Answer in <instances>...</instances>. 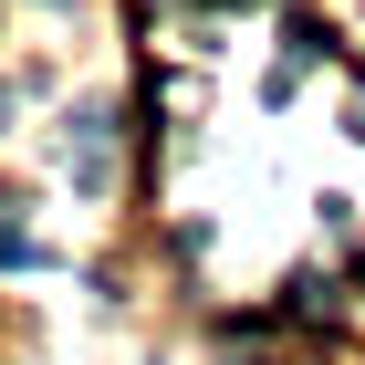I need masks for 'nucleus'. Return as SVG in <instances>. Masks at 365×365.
Listing matches in <instances>:
<instances>
[{"label": "nucleus", "instance_id": "1", "mask_svg": "<svg viewBox=\"0 0 365 365\" xmlns=\"http://www.w3.org/2000/svg\"><path fill=\"white\" fill-rule=\"evenodd\" d=\"M42 261V240H31V220H11V198H0V272H31Z\"/></svg>", "mask_w": 365, "mask_h": 365}]
</instances>
